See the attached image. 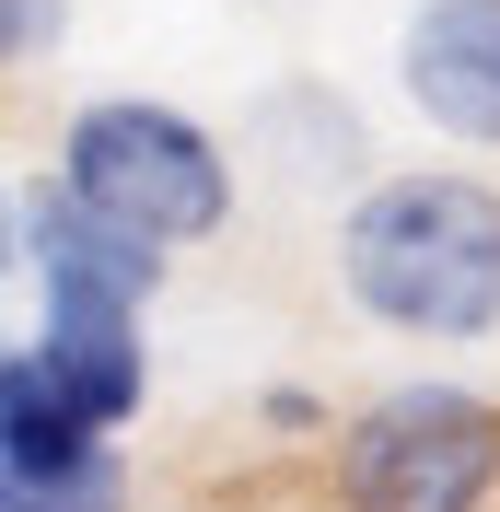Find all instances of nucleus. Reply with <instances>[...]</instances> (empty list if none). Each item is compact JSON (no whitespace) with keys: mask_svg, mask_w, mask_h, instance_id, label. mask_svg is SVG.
Wrapping results in <instances>:
<instances>
[{"mask_svg":"<svg viewBox=\"0 0 500 512\" xmlns=\"http://www.w3.org/2000/svg\"><path fill=\"white\" fill-rule=\"evenodd\" d=\"M338 291L396 338H489L500 326V187L466 163H396L361 175L338 210Z\"/></svg>","mask_w":500,"mask_h":512,"instance_id":"1","label":"nucleus"},{"mask_svg":"<svg viewBox=\"0 0 500 512\" xmlns=\"http://www.w3.org/2000/svg\"><path fill=\"white\" fill-rule=\"evenodd\" d=\"M0 280H24V198L0 187Z\"/></svg>","mask_w":500,"mask_h":512,"instance_id":"11","label":"nucleus"},{"mask_svg":"<svg viewBox=\"0 0 500 512\" xmlns=\"http://www.w3.org/2000/svg\"><path fill=\"white\" fill-rule=\"evenodd\" d=\"M70 47V0H0V82Z\"/></svg>","mask_w":500,"mask_h":512,"instance_id":"9","label":"nucleus"},{"mask_svg":"<svg viewBox=\"0 0 500 512\" xmlns=\"http://www.w3.org/2000/svg\"><path fill=\"white\" fill-rule=\"evenodd\" d=\"M0 512H128V466H117V454L70 466V478H24V466H0Z\"/></svg>","mask_w":500,"mask_h":512,"instance_id":"8","label":"nucleus"},{"mask_svg":"<svg viewBox=\"0 0 500 512\" xmlns=\"http://www.w3.org/2000/svg\"><path fill=\"white\" fill-rule=\"evenodd\" d=\"M396 82L442 140L500 152V0H419L396 24Z\"/></svg>","mask_w":500,"mask_h":512,"instance_id":"4","label":"nucleus"},{"mask_svg":"<svg viewBox=\"0 0 500 512\" xmlns=\"http://www.w3.org/2000/svg\"><path fill=\"white\" fill-rule=\"evenodd\" d=\"M35 361H47L105 431H128V419L152 408V350H140V315H128V303H35Z\"/></svg>","mask_w":500,"mask_h":512,"instance_id":"6","label":"nucleus"},{"mask_svg":"<svg viewBox=\"0 0 500 512\" xmlns=\"http://www.w3.org/2000/svg\"><path fill=\"white\" fill-rule=\"evenodd\" d=\"M12 198H24V280H35V303H128V315H152L163 268H175L163 245L94 222L59 175H35V187H12Z\"/></svg>","mask_w":500,"mask_h":512,"instance_id":"5","label":"nucleus"},{"mask_svg":"<svg viewBox=\"0 0 500 512\" xmlns=\"http://www.w3.org/2000/svg\"><path fill=\"white\" fill-rule=\"evenodd\" d=\"M94 454H117V431H105V419L82 408L35 350H12V361H0V466H24V478H70V466H94Z\"/></svg>","mask_w":500,"mask_h":512,"instance_id":"7","label":"nucleus"},{"mask_svg":"<svg viewBox=\"0 0 500 512\" xmlns=\"http://www.w3.org/2000/svg\"><path fill=\"white\" fill-rule=\"evenodd\" d=\"M338 512H500V396L477 384H384L326 419Z\"/></svg>","mask_w":500,"mask_h":512,"instance_id":"3","label":"nucleus"},{"mask_svg":"<svg viewBox=\"0 0 500 512\" xmlns=\"http://www.w3.org/2000/svg\"><path fill=\"white\" fill-rule=\"evenodd\" d=\"M0 361H12V326H0Z\"/></svg>","mask_w":500,"mask_h":512,"instance_id":"12","label":"nucleus"},{"mask_svg":"<svg viewBox=\"0 0 500 512\" xmlns=\"http://www.w3.org/2000/svg\"><path fill=\"white\" fill-rule=\"evenodd\" d=\"M59 187L94 210V222L140 233V245H210L233 222V152L221 128L187 117L163 94H94L59 128Z\"/></svg>","mask_w":500,"mask_h":512,"instance_id":"2","label":"nucleus"},{"mask_svg":"<svg viewBox=\"0 0 500 512\" xmlns=\"http://www.w3.org/2000/svg\"><path fill=\"white\" fill-rule=\"evenodd\" d=\"M268 431H326V408H314L303 384H280V396H268Z\"/></svg>","mask_w":500,"mask_h":512,"instance_id":"10","label":"nucleus"}]
</instances>
